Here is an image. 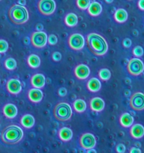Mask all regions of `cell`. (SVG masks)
Returning a JSON list of instances; mask_svg holds the SVG:
<instances>
[{
	"label": "cell",
	"instance_id": "cell-1",
	"mask_svg": "<svg viewBox=\"0 0 144 153\" xmlns=\"http://www.w3.org/2000/svg\"><path fill=\"white\" fill-rule=\"evenodd\" d=\"M86 43L89 51L95 56H102L108 51V45L103 36L98 33H89L86 36Z\"/></svg>",
	"mask_w": 144,
	"mask_h": 153
},
{
	"label": "cell",
	"instance_id": "cell-2",
	"mask_svg": "<svg viewBox=\"0 0 144 153\" xmlns=\"http://www.w3.org/2000/svg\"><path fill=\"white\" fill-rule=\"evenodd\" d=\"M23 131L20 126L11 125L5 127L1 133V140L7 145L17 144L23 139Z\"/></svg>",
	"mask_w": 144,
	"mask_h": 153
},
{
	"label": "cell",
	"instance_id": "cell-3",
	"mask_svg": "<svg viewBox=\"0 0 144 153\" xmlns=\"http://www.w3.org/2000/svg\"><path fill=\"white\" fill-rule=\"evenodd\" d=\"M8 17L14 24L22 25L29 20V12L25 6L14 4L8 10Z\"/></svg>",
	"mask_w": 144,
	"mask_h": 153
},
{
	"label": "cell",
	"instance_id": "cell-4",
	"mask_svg": "<svg viewBox=\"0 0 144 153\" xmlns=\"http://www.w3.org/2000/svg\"><path fill=\"white\" fill-rule=\"evenodd\" d=\"M53 116L59 122H66L72 117L71 107L68 103H58L53 108Z\"/></svg>",
	"mask_w": 144,
	"mask_h": 153
},
{
	"label": "cell",
	"instance_id": "cell-5",
	"mask_svg": "<svg viewBox=\"0 0 144 153\" xmlns=\"http://www.w3.org/2000/svg\"><path fill=\"white\" fill-rule=\"evenodd\" d=\"M31 43L35 48L42 49L48 44V35L43 31H36L31 35Z\"/></svg>",
	"mask_w": 144,
	"mask_h": 153
},
{
	"label": "cell",
	"instance_id": "cell-6",
	"mask_svg": "<svg viewBox=\"0 0 144 153\" xmlns=\"http://www.w3.org/2000/svg\"><path fill=\"white\" fill-rule=\"evenodd\" d=\"M143 62L138 58H133L127 65L128 72L132 76H139L143 72Z\"/></svg>",
	"mask_w": 144,
	"mask_h": 153
},
{
	"label": "cell",
	"instance_id": "cell-7",
	"mask_svg": "<svg viewBox=\"0 0 144 153\" xmlns=\"http://www.w3.org/2000/svg\"><path fill=\"white\" fill-rule=\"evenodd\" d=\"M56 5L54 0H40L38 3L39 12L45 16L51 15L55 11Z\"/></svg>",
	"mask_w": 144,
	"mask_h": 153
},
{
	"label": "cell",
	"instance_id": "cell-8",
	"mask_svg": "<svg viewBox=\"0 0 144 153\" xmlns=\"http://www.w3.org/2000/svg\"><path fill=\"white\" fill-rule=\"evenodd\" d=\"M69 48L74 51H80L84 48L85 39L84 37L80 33H74L70 35L68 40Z\"/></svg>",
	"mask_w": 144,
	"mask_h": 153
},
{
	"label": "cell",
	"instance_id": "cell-9",
	"mask_svg": "<svg viewBox=\"0 0 144 153\" xmlns=\"http://www.w3.org/2000/svg\"><path fill=\"white\" fill-rule=\"evenodd\" d=\"M130 107L132 110L141 111L144 109V95L143 92H137L131 96Z\"/></svg>",
	"mask_w": 144,
	"mask_h": 153
},
{
	"label": "cell",
	"instance_id": "cell-10",
	"mask_svg": "<svg viewBox=\"0 0 144 153\" xmlns=\"http://www.w3.org/2000/svg\"><path fill=\"white\" fill-rule=\"evenodd\" d=\"M96 138L92 134L85 133L80 138V145L84 149H94L96 146Z\"/></svg>",
	"mask_w": 144,
	"mask_h": 153
},
{
	"label": "cell",
	"instance_id": "cell-11",
	"mask_svg": "<svg viewBox=\"0 0 144 153\" xmlns=\"http://www.w3.org/2000/svg\"><path fill=\"white\" fill-rule=\"evenodd\" d=\"M5 87L11 95H18L22 90V83L18 79L11 78L7 81Z\"/></svg>",
	"mask_w": 144,
	"mask_h": 153
},
{
	"label": "cell",
	"instance_id": "cell-12",
	"mask_svg": "<svg viewBox=\"0 0 144 153\" xmlns=\"http://www.w3.org/2000/svg\"><path fill=\"white\" fill-rule=\"evenodd\" d=\"M74 75L79 80H86L90 75V68L85 64H80L74 68Z\"/></svg>",
	"mask_w": 144,
	"mask_h": 153
},
{
	"label": "cell",
	"instance_id": "cell-13",
	"mask_svg": "<svg viewBox=\"0 0 144 153\" xmlns=\"http://www.w3.org/2000/svg\"><path fill=\"white\" fill-rule=\"evenodd\" d=\"M2 113L7 119L12 120L17 117L18 110H17V107H16L15 104L8 103V104L4 105L3 108H2Z\"/></svg>",
	"mask_w": 144,
	"mask_h": 153
},
{
	"label": "cell",
	"instance_id": "cell-14",
	"mask_svg": "<svg viewBox=\"0 0 144 153\" xmlns=\"http://www.w3.org/2000/svg\"><path fill=\"white\" fill-rule=\"evenodd\" d=\"M104 107H105L104 101L100 97H95L89 101V107L94 112L97 113L101 112L104 109Z\"/></svg>",
	"mask_w": 144,
	"mask_h": 153
},
{
	"label": "cell",
	"instance_id": "cell-15",
	"mask_svg": "<svg viewBox=\"0 0 144 153\" xmlns=\"http://www.w3.org/2000/svg\"><path fill=\"white\" fill-rule=\"evenodd\" d=\"M45 82L46 79L42 74H35L30 79L31 85L36 89H42L45 86Z\"/></svg>",
	"mask_w": 144,
	"mask_h": 153
},
{
	"label": "cell",
	"instance_id": "cell-16",
	"mask_svg": "<svg viewBox=\"0 0 144 153\" xmlns=\"http://www.w3.org/2000/svg\"><path fill=\"white\" fill-rule=\"evenodd\" d=\"M28 98L32 102L39 103L43 99L44 93L41 89L33 88V89H29L28 92Z\"/></svg>",
	"mask_w": 144,
	"mask_h": 153
},
{
	"label": "cell",
	"instance_id": "cell-17",
	"mask_svg": "<svg viewBox=\"0 0 144 153\" xmlns=\"http://www.w3.org/2000/svg\"><path fill=\"white\" fill-rule=\"evenodd\" d=\"M130 134L134 139H140L144 135V128L141 124H135L131 126Z\"/></svg>",
	"mask_w": 144,
	"mask_h": 153
},
{
	"label": "cell",
	"instance_id": "cell-18",
	"mask_svg": "<svg viewBox=\"0 0 144 153\" xmlns=\"http://www.w3.org/2000/svg\"><path fill=\"white\" fill-rule=\"evenodd\" d=\"M88 14L92 17H98L102 12V5L98 2H91L87 8Z\"/></svg>",
	"mask_w": 144,
	"mask_h": 153
},
{
	"label": "cell",
	"instance_id": "cell-19",
	"mask_svg": "<svg viewBox=\"0 0 144 153\" xmlns=\"http://www.w3.org/2000/svg\"><path fill=\"white\" fill-rule=\"evenodd\" d=\"M59 137L63 142H68L73 137V131L70 128H62L59 131Z\"/></svg>",
	"mask_w": 144,
	"mask_h": 153
},
{
	"label": "cell",
	"instance_id": "cell-20",
	"mask_svg": "<svg viewBox=\"0 0 144 153\" xmlns=\"http://www.w3.org/2000/svg\"><path fill=\"white\" fill-rule=\"evenodd\" d=\"M35 120L34 117L31 114H25L20 119V124L25 128L29 129L35 126Z\"/></svg>",
	"mask_w": 144,
	"mask_h": 153
},
{
	"label": "cell",
	"instance_id": "cell-21",
	"mask_svg": "<svg viewBox=\"0 0 144 153\" xmlns=\"http://www.w3.org/2000/svg\"><path fill=\"white\" fill-rule=\"evenodd\" d=\"M120 123L124 128L131 127L134 123V117L129 113H123L120 117Z\"/></svg>",
	"mask_w": 144,
	"mask_h": 153
},
{
	"label": "cell",
	"instance_id": "cell-22",
	"mask_svg": "<svg viewBox=\"0 0 144 153\" xmlns=\"http://www.w3.org/2000/svg\"><path fill=\"white\" fill-rule=\"evenodd\" d=\"M128 12L123 8H119L115 11L114 15V18L117 23H125L128 20Z\"/></svg>",
	"mask_w": 144,
	"mask_h": 153
},
{
	"label": "cell",
	"instance_id": "cell-23",
	"mask_svg": "<svg viewBox=\"0 0 144 153\" xmlns=\"http://www.w3.org/2000/svg\"><path fill=\"white\" fill-rule=\"evenodd\" d=\"M86 86H87L88 90L90 91V92H97L101 89V83L98 78H96V77H92V78H91L87 82Z\"/></svg>",
	"mask_w": 144,
	"mask_h": 153
},
{
	"label": "cell",
	"instance_id": "cell-24",
	"mask_svg": "<svg viewBox=\"0 0 144 153\" xmlns=\"http://www.w3.org/2000/svg\"><path fill=\"white\" fill-rule=\"evenodd\" d=\"M65 23L68 27H74L78 23V17L74 13H68L65 17Z\"/></svg>",
	"mask_w": 144,
	"mask_h": 153
},
{
	"label": "cell",
	"instance_id": "cell-25",
	"mask_svg": "<svg viewBox=\"0 0 144 153\" xmlns=\"http://www.w3.org/2000/svg\"><path fill=\"white\" fill-rule=\"evenodd\" d=\"M27 63L32 68H38L41 65V59L35 54H30L28 56Z\"/></svg>",
	"mask_w": 144,
	"mask_h": 153
},
{
	"label": "cell",
	"instance_id": "cell-26",
	"mask_svg": "<svg viewBox=\"0 0 144 153\" xmlns=\"http://www.w3.org/2000/svg\"><path fill=\"white\" fill-rule=\"evenodd\" d=\"M73 107L77 113H83L86 110V103L83 99H77L73 102Z\"/></svg>",
	"mask_w": 144,
	"mask_h": 153
},
{
	"label": "cell",
	"instance_id": "cell-27",
	"mask_svg": "<svg viewBox=\"0 0 144 153\" xmlns=\"http://www.w3.org/2000/svg\"><path fill=\"white\" fill-rule=\"evenodd\" d=\"M98 76L103 81H107L111 77V72L109 69L102 68L98 71Z\"/></svg>",
	"mask_w": 144,
	"mask_h": 153
},
{
	"label": "cell",
	"instance_id": "cell-28",
	"mask_svg": "<svg viewBox=\"0 0 144 153\" xmlns=\"http://www.w3.org/2000/svg\"><path fill=\"white\" fill-rule=\"evenodd\" d=\"M5 68L8 71H14L17 68V61L14 58H8L4 62Z\"/></svg>",
	"mask_w": 144,
	"mask_h": 153
},
{
	"label": "cell",
	"instance_id": "cell-29",
	"mask_svg": "<svg viewBox=\"0 0 144 153\" xmlns=\"http://www.w3.org/2000/svg\"><path fill=\"white\" fill-rule=\"evenodd\" d=\"M90 0H77L76 4L77 6L80 8V10H87L88 7L90 5Z\"/></svg>",
	"mask_w": 144,
	"mask_h": 153
},
{
	"label": "cell",
	"instance_id": "cell-30",
	"mask_svg": "<svg viewBox=\"0 0 144 153\" xmlns=\"http://www.w3.org/2000/svg\"><path fill=\"white\" fill-rule=\"evenodd\" d=\"M132 53L136 58H140L143 55V49L140 46H136L132 50Z\"/></svg>",
	"mask_w": 144,
	"mask_h": 153
},
{
	"label": "cell",
	"instance_id": "cell-31",
	"mask_svg": "<svg viewBox=\"0 0 144 153\" xmlns=\"http://www.w3.org/2000/svg\"><path fill=\"white\" fill-rule=\"evenodd\" d=\"M8 50V43L4 39H0V53H5Z\"/></svg>",
	"mask_w": 144,
	"mask_h": 153
},
{
	"label": "cell",
	"instance_id": "cell-32",
	"mask_svg": "<svg viewBox=\"0 0 144 153\" xmlns=\"http://www.w3.org/2000/svg\"><path fill=\"white\" fill-rule=\"evenodd\" d=\"M48 42L50 45H56L58 42V38H57L56 35L51 34L48 37Z\"/></svg>",
	"mask_w": 144,
	"mask_h": 153
},
{
	"label": "cell",
	"instance_id": "cell-33",
	"mask_svg": "<svg viewBox=\"0 0 144 153\" xmlns=\"http://www.w3.org/2000/svg\"><path fill=\"white\" fill-rule=\"evenodd\" d=\"M125 150L126 147L123 143H119L116 146V151L117 152V153H125Z\"/></svg>",
	"mask_w": 144,
	"mask_h": 153
},
{
	"label": "cell",
	"instance_id": "cell-34",
	"mask_svg": "<svg viewBox=\"0 0 144 153\" xmlns=\"http://www.w3.org/2000/svg\"><path fill=\"white\" fill-rule=\"evenodd\" d=\"M52 59L54 62H59L62 59V54L59 52H54L52 54Z\"/></svg>",
	"mask_w": 144,
	"mask_h": 153
},
{
	"label": "cell",
	"instance_id": "cell-35",
	"mask_svg": "<svg viewBox=\"0 0 144 153\" xmlns=\"http://www.w3.org/2000/svg\"><path fill=\"white\" fill-rule=\"evenodd\" d=\"M131 44H132L131 40L130 38H125L124 40H123V42H122L123 47H124V48H130V47L131 46Z\"/></svg>",
	"mask_w": 144,
	"mask_h": 153
},
{
	"label": "cell",
	"instance_id": "cell-36",
	"mask_svg": "<svg viewBox=\"0 0 144 153\" xmlns=\"http://www.w3.org/2000/svg\"><path fill=\"white\" fill-rule=\"evenodd\" d=\"M67 89L65 88L62 87V88H60L58 90V95H59L60 97H65L66 95H67Z\"/></svg>",
	"mask_w": 144,
	"mask_h": 153
},
{
	"label": "cell",
	"instance_id": "cell-37",
	"mask_svg": "<svg viewBox=\"0 0 144 153\" xmlns=\"http://www.w3.org/2000/svg\"><path fill=\"white\" fill-rule=\"evenodd\" d=\"M129 153H141V150L140 149L137 148V147H132L131 148Z\"/></svg>",
	"mask_w": 144,
	"mask_h": 153
},
{
	"label": "cell",
	"instance_id": "cell-38",
	"mask_svg": "<svg viewBox=\"0 0 144 153\" xmlns=\"http://www.w3.org/2000/svg\"><path fill=\"white\" fill-rule=\"evenodd\" d=\"M138 8L141 10V11H143L144 10V0H139L138 1Z\"/></svg>",
	"mask_w": 144,
	"mask_h": 153
},
{
	"label": "cell",
	"instance_id": "cell-39",
	"mask_svg": "<svg viewBox=\"0 0 144 153\" xmlns=\"http://www.w3.org/2000/svg\"><path fill=\"white\" fill-rule=\"evenodd\" d=\"M43 28H44V26L42 24V23H39V24H37L36 25V26H35V29H36V30H37L38 32L42 31Z\"/></svg>",
	"mask_w": 144,
	"mask_h": 153
},
{
	"label": "cell",
	"instance_id": "cell-40",
	"mask_svg": "<svg viewBox=\"0 0 144 153\" xmlns=\"http://www.w3.org/2000/svg\"><path fill=\"white\" fill-rule=\"evenodd\" d=\"M17 3H18V5H22V6H25V5H26V0H18Z\"/></svg>",
	"mask_w": 144,
	"mask_h": 153
},
{
	"label": "cell",
	"instance_id": "cell-41",
	"mask_svg": "<svg viewBox=\"0 0 144 153\" xmlns=\"http://www.w3.org/2000/svg\"><path fill=\"white\" fill-rule=\"evenodd\" d=\"M86 153H97V151L95 149H88Z\"/></svg>",
	"mask_w": 144,
	"mask_h": 153
},
{
	"label": "cell",
	"instance_id": "cell-42",
	"mask_svg": "<svg viewBox=\"0 0 144 153\" xmlns=\"http://www.w3.org/2000/svg\"><path fill=\"white\" fill-rule=\"evenodd\" d=\"M104 1H105V2L108 4H111L114 2V0H104Z\"/></svg>",
	"mask_w": 144,
	"mask_h": 153
},
{
	"label": "cell",
	"instance_id": "cell-43",
	"mask_svg": "<svg viewBox=\"0 0 144 153\" xmlns=\"http://www.w3.org/2000/svg\"><path fill=\"white\" fill-rule=\"evenodd\" d=\"M0 83H1V80H0Z\"/></svg>",
	"mask_w": 144,
	"mask_h": 153
},
{
	"label": "cell",
	"instance_id": "cell-44",
	"mask_svg": "<svg viewBox=\"0 0 144 153\" xmlns=\"http://www.w3.org/2000/svg\"><path fill=\"white\" fill-rule=\"evenodd\" d=\"M128 1H131V0H128Z\"/></svg>",
	"mask_w": 144,
	"mask_h": 153
},
{
	"label": "cell",
	"instance_id": "cell-45",
	"mask_svg": "<svg viewBox=\"0 0 144 153\" xmlns=\"http://www.w3.org/2000/svg\"><path fill=\"white\" fill-rule=\"evenodd\" d=\"M0 1H2V0H0Z\"/></svg>",
	"mask_w": 144,
	"mask_h": 153
}]
</instances>
